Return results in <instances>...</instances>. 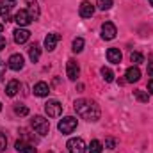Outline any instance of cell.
Wrapping results in <instances>:
<instances>
[{
    "instance_id": "9c48e42d",
    "label": "cell",
    "mask_w": 153,
    "mask_h": 153,
    "mask_svg": "<svg viewBox=\"0 0 153 153\" xmlns=\"http://www.w3.org/2000/svg\"><path fill=\"white\" fill-rule=\"evenodd\" d=\"M23 55H20V53H13L11 57H9V68L13 70V71H20L22 68H23Z\"/></svg>"
},
{
    "instance_id": "ffe728a7",
    "label": "cell",
    "mask_w": 153,
    "mask_h": 153,
    "mask_svg": "<svg viewBox=\"0 0 153 153\" xmlns=\"http://www.w3.org/2000/svg\"><path fill=\"white\" fill-rule=\"evenodd\" d=\"M18 91H20V82H18V80H11V82L7 84V87H5L7 96H14Z\"/></svg>"
},
{
    "instance_id": "52a82bcc",
    "label": "cell",
    "mask_w": 153,
    "mask_h": 153,
    "mask_svg": "<svg viewBox=\"0 0 153 153\" xmlns=\"http://www.w3.org/2000/svg\"><path fill=\"white\" fill-rule=\"evenodd\" d=\"M66 75H68L70 80H76V78H78V75H80V68H78L76 61H73V59L68 61V64H66Z\"/></svg>"
},
{
    "instance_id": "836d02e7",
    "label": "cell",
    "mask_w": 153,
    "mask_h": 153,
    "mask_svg": "<svg viewBox=\"0 0 153 153\" xmlns=\"http://www.w3.org/2000/svg\"><path fill=\"white\" fill-rule=\"evenodd\" d=\"M2 30H4V25H2V23H0V32H2Z\"/></svg>"
},
{
    "instance_id": "484cf974",
    "label": "cell",
    "mask_w": 153,
    "mask_h": 153,
    "mask_svg": "<svg viewBox=\"0 0 153 153\" xmlns=\"http://www.w3.org/2000/svg\"><path fill=\"white\" fill-rule=\"evenodd\" d=\"M14 112L18 116H27L29 114V109H27L25 105H22V103H16V105H14Z\"/></svg>"
},
{
    "instance_id": "5b68a950",
    "label": "cell",
    "mask_w": 153,
    "mask_h": 153,
    "mask_svg": "<svg viewBox=\"0 0 153 153\" xmlns=\"http://www.w3.org/2000/svg\"><path fill=\"white\" fill-rule=\"evenodd\" d=\"M68 152L70 153H85V143L80 137H73L68 141Z\"/></svg>"
},
{
    "instance_id": "d4e9b609",
    "label": "cell",
    "mask_w": 153,
    "mask_h": 153,
    "mask_svg": "<svg viewBox=\"0 0 153 153\" xmlns=\"http://www.w3.org/2000/svg\"><path fill=\"white\" fill-rule=\"evenodd\" d=\"M75 53H78V52H82L84 50V39L82 38H76V39H73V48H71Z\"/></svg>"
},
{
    "instance_id": "1f68e13d",
    "label": "cell",
    "mask_w": 153,
    "mask_h": 153,
    "mask_svg": "<svg viewBox=\"0 0 153 153\" xmlns=\"http://www.w3.org/2000/svg\"><path fill=\"white\" fill-rule=\"evenodd\" d=\"M148 76H153V62H148Z\"/></svg>"
},
{
    "instance_id": "7c38bea8",
    "label": "cell",
    "mask_w": 153,
    "mask_h": 153,
    "mask_svg": "<svg viewBox=\"0 0 153 153\" xmlns=\"http://www.w3.org/2000/svg\"><path fill=\"white\" fill-rule=\"evenodd\" d=\"M78 13H80V16H82V18H91V16L94 14V7L91 5V2L84 0V2L80 4V9H78Z\"/></svg>"
},
{
    "instance_id": "cb8c5ba5",
    "label": "cell",
    "mask_w": 153,
    "mask_h": 153,
    "mask_svg": "<svg viewBox=\"0 0 153 153\" xmlns=\"http://www.w3.org/2000/svg\"><path fill=\"white\" fill-rule=\"evenodd\" d=\"M102 76H103L105 82H112L114 80V73H112L111 68H102Z\"/></svg>"
},
{
    "instance_id": "6da1fadb",
    "label": "cell",
    "mask_w": 153,
    "mask_h": 153,
    "mask_svg": "<svg viewBox=\"0 0 153 153\" xmlns=\"http://www.w3.org/2000/svg\"><path fill=\"white\" fill-rule=\"evenodd\" d=\"M75 111H76V114L82 116L87 121H98L100 119V114H102V111H100V107H98L96 102L84 100V98L75 102Z\"/></svg>"
},
{
    "instance_id": "5bb4252c",
    "label": "cell",
    "mask_w": 153,
    "mask_h": 153,
    "mask_svg": "<svg viewBox=\"0 0 153 153\" xmlns=\"http://www.w3.org/2000/svg\"><path fill=\"white\" fill-rule=\"evenodd\" d=\"M13 5H14L13 0H0V16H4L5 20H9V13H11Z\"/></svg>"
},
{
    "instance_id": "8fae6325",
    "label": "cell",
    "mask_w": 153,
    "mask_h": 153,
    "mask_svg": "<svg viewBox=\"0 0 153 153\" xmlns=\"http://www.w3.org/2000/svg\"><path fill=\"white\" fill-rule=\"evenodd\" d=\"M59 39H61V36H59V34H55V32H52V34H48V36L45 38V48H46L48 52H52V50H55V46H57V43H59Z\"/></svg>"
},
{
    "instance_id": "4dcf8cb0",
    "label": "cell",
    "mask_w": 153,
    "mask_h": 153,
    "mask_svg": "<svg viewBox=\"0 0 153 153\" xmlns=\"http://www.w3.org/2000/svg\"><path fill=\"white\" fill-rule=\"evenodd\" d=\"M5 45H7V41H5V38L4 36H0V52L5 48Z\"/></svg>"
},
{
    "instance_id": "8992f818",
    "label": "cell",
    "mask_w": 153,
    "mask_h": 153,
    "mask_svg": "<svg viewBox=\"0 0 153 153\" xmlns=\"http://www.w3.org/2000/svg\"><path fill=\"white\" fill-rule=\"evenodd\" d=\"M116 34H117V30H116V25L112 22H105V23L102 25V38L105 39V41L114 39Z\"/></svg>"
},
{
    "instance_id": "f1b7e54d",
    "label": "cell",
    "mask_w": 153,
    "mask_h": 153,
    "mask_svg": "<svg viewBox=\"0 0 153 153\" xmlns=\"http://www.w3.org/2000/svg\"><path fill=\"white\" fill-rule=\"evenodd\" d=\"M5 146H7V137H5V135L0 132V153L5 150Z\"/></svg>"
},
{
    "instance_id": "7a4b0ae2",
    "label": "cell",
    "mask_w": 153,
    "mask_h": 153,
    "mask_svg": "<svg viewBox=\"0 0 153 153\" xmlns=\"http://www.w3.org/2000/svg\"><path fill=\"white\" fill-rule=\"evenodd\" d=\"M30 125H32L34 132L39 134V135H46V134L50 132V123H48V119H45L43 116H34L32 121H30Z\"/></svg>"
},
{
    "instance_id": "4fadbf2b",
    "label": "cell",
    "mask_w": 153,
    "mask_h": 153,
    "mask_svg": "<svg viewBox=\"0 0 153 153\" xmlns=\"http://www.w3.org/2000/svg\"><path fill=\"white\" fill-rule=\"evenodd\" d=\"M29 38H30V32L27 30V29H16L14 30V41L18 43V45H23V43H27L29 41Z\"/></svg>"
},
{
    "instance_id": "3957f363",
    "label": "cell",
    "mask_w": 153,
    "mask_h": 153,
    "mask_svg": "<svg viewBox=\"0 0 153 153\" xmlns=\"http://www.w3.org/2000/svg\"><path fill=\"white\" fill-rule=\"evenodd\" d=\"M57 128H59V132H61V134L68 135V134H71V132L76 128V119H75V117H71V116H68V117H62V119L59 121Z\"/></svg>"
},
{
    "instance_id": "e575fe53",
    "label": "cell",
    "mask_w": 153,
    "mask_h": 153,
    "mask_svg": "<svg viewBox=\"0 0 153 153\" xmlns=\"http://www.w3.org/2000/svg\"><path fill=\"white\" fill-rule=\"evenodd\" d=\"M150 4H152V5H153V0H150Z\"/></svg>"
},
{
    "instance_id": "74e56055",
    "label": "cell",
    "mask_w": 153,
    "mask_h": 153,
    "mask_svg": "<svg viewBox=\"0 0 153 153\" xmlns=\"http://www.w3.org/2000/svg\"><path fill=\"white\" fill-rule=\"evenodd\" d=\"M13 2H14V0H13Z\"/></svg>"
},
{
    "instance_id": "f546056e",
    "label": "cell",
    "mask_w": 153,
    "mask_h": 153,
    "mask_svg": "<svg viewBox=\"0 0 153 153\" xmlns=\"http://www.w3.org/2000/svg\"><path fill=\"white\" fill-rule=\"evenodd\" d=\"M4 75H5V64L0 61V82H2V78H4Z\"/></svg>"
},
{
    "instance_id": "30bf717a",
    "label": "cell",
    "mask_w": 153,
    "mask_h": 153,
    "mask_svg": "<svg viewBox=\"0 0 153 153\" xmlns=\"http://www.w3.org/2000/svg\"><path fill=\"white\" fill-rule=\"evenodd\" d=\"M14 148H16V152H20V153H38V150H36L30 143H27V141H23V139L16 141Z\"/></svg>"
},
{
    "instance_id": "2e32d148",
    "label": "cell",
    "mask_w": 153,
    "mask_h": 153,
    "mask_svg": "<svg viewBox=\"0 0 153 153\" xmlns=\"http://www.w3.org/2000/svg\"><path fill=\"white\" fill-rule=\"evenodd\" d=\"M126 82H130V84H134V82H137L139 78H141V71H139V68L137 66H132V68H128L126 70Z\"/></svg>"
},
{
    "instance_id": "7402d4cb",
    "label": "cell",
    "mask_w": 153,
    "mask_h": 153,
    "mask_svg": "<svg viewBox=\"0 0 153 153\" xmlns=\"http://www.w3.org/2000/svg\"><path fill=\"white\" fill-rule=\"evenodd\" d=\"M96 5L100 11H109L112 7V0H96Z\"/></svg>"
},
{
    "instance_id": "ac0fdd59",
    "label": "cell",
    "mask_w": 153,
    "mask_h": 153,
    "mask_svg": "<svg viewBox=\"0 0 153 153\" xmlns=\"http://www.w3.org/2000/svg\"><path fill=\"white\" fill-rule=\"evenodd\" d=\"M27 4H29V14H30V18L32 20H36L39 18V5L36 0H27Z\"/></svg>"
},
{
    "instance_id": "d590c367",
    "label": "cell",
    "mask_w": 153,
    "mask_h": 153,
    "mask_svg": "<svg viewBox=\"0 0 153 153\" xmlns=\"http://www.w3.org/2000/svg\"><path fill=\"white\" fill-rule=\"evenodd\" d=\"M0 111H2V103H0Z\"/></svg>"
},
{
    "instance_id": "44dd1931",
    "label": "cell",
    "mask_w": 153,
    "mask_h": 153,
    "mask_svg": "<svg viewBox=\"0 0 153 153\" xmlns=\"http://www.w3.org/2000/svg\"><path fill=\"white\" fill-rule=\"evenodd\" d=\"M134 96H135V100H139V102H143V103H148V100H150V94H148L146 91H141V89H137V91L134 93Z\"/></svg>"
},
{
    "instance_id": "d6986e66",
    "label": "cell",
    "mask_w": 153,
    "mask_h": 153,
    "mask_svg": "<svg viewBox=\"0 0 153 153\" xmlns=\"http://www.w3.org/2000/svg\"><path fill=\"white\" fill-rule=\"evenodd\" d=\"M39 55H41V48H39L38 43H34V45L29 48V57H30V61H32V62H38Z\"/></svg>"
},
{
    "instance_id": "e0dca14e",
    "label": "cell",
    "mask_w": 153,
    "mask_h": 153,
    "mask_svg": "<svg viewBox=\"0 0 153 153\" xmlns=\"http://www.w3.org/2000/svg\"><path fill=\"white\" fill-rule=\"evenodd\" d=\"M48 93H50V87H48V84L46 82H38L36 85H34V94L36 96H48Z\"/></svg>"
},
{
    "instance_id": "83f0119b",
    "label": "cell",
    "mask_w": 153,
    "mask_h": 153,
    "mask_svg": "<svg viewBox=\"0 0 153 153\" xmlns=\"http://www.w3.org/2000/svg\"><path fill=\"white\" fill-rule=\"evenodd\" d=\"M105 148H107V150H114L116 148V139L114 137H107V139H105Z\"/></svg>"
},
{
    "instance_id": "4316f807",
    "label": "cell",
    "mask_w": 153,
    "mask_h": 153,
    "mask_svg": "<svg viewBox=\"0 0 153 153\" xmlns=\"http://www.w3.org/2000/svg\"><path fill=\"white\" fill-rule=\"evenodd\" d=\"M130 61H132L134 64H141V62H144V57H143V53H139V52H134V53L130 55Z\"/></svg>"
},
{
    "instance_id": "ba28073f",
    "label": "cell",
    "mask_w": 153,
    "mask_h": 153,
    "mask_svg": "<svg viewBox=\"0 0 153 153\" xmlns=\"http://www.w3.org/2000/svg\"><path fill=\"white\" fill-rule=\"evenodd\" d=\"M14 22L20 25V27H27L30 22H32V18H30V14H29V11H25V9H22V11H18L16 14H14Z\"/></svg>"
},
{
    "instance_id": "d6a6232c",
    "label": "cell",
    "mask_w": 153,
    "mask_h": 153,
    "mask_svg": "<svg viewBox=\"0 0 153 153\" xmlns=\"http://www.w3.org/2000/svg\"><path fill=\"white\" fill-rule=\"evenodd\" d=\"M148 91H150V93L153 94V78L150 80V82H148Z\"/></svg>"
},
{
    "instance_id": "8d00e7d4",
    "label": "cell",
    "mask_w": 153,
    "mask_h": 153,
    "mask_svg": "<svg viewBox=\"0 0 153 153\" xmlns=\"http://www.w3.org/2000/svg\"><path fill=\"white\" fill-rule=\"evenodd\" d=\"M48 153H53V152H48Z\"/></svg>"
},
{
    "instance_id": "277c9868",
    "label": "cell",
    "mask_w": 153,
    "mask_h": 153,
    "mask_svg": "<svg viewBox=\"0 0 153 153\" xmlns=\"http://www.w3.org/2000/svg\"><path fill=\"white\" fill-rule=\"evenodd\" d=\"M45 112H46L48 117H57V116H61V112H62V105L57 100H50V102L45 103Z\"/></svg>"
},
{
    "instance_id": "603a6c76",
    "label": "cell",
    "mask_w": 153,
    "mask_h": 153,
    "mask_svg": "<svg viewBox=\"0 0 153 153\" xmlns=\"http://www.w3.org/2000/svg\"><path fill=\"white\" fill-rule=\"evenodd\" d=\"M103 150V144L100 141H91V146H89V153H102Z\"/></svg>"
},
{
    "instance_id": "9a60e30c",
    "label": "cell",
    "mask_w": 153,
    "mask_h": 153,
    "mask_svg": "<svg viewBox=\"0 0 153 153\" xmlns=\"http://www.w3.org/2000/svg\"><path fill=\"white\" fill-rule=\"evenodd\" d=\"M107 59H109V62H112V64H119L121 59H123L119 48H109V50H107Z\"/></svg>"
}]
</instances>
